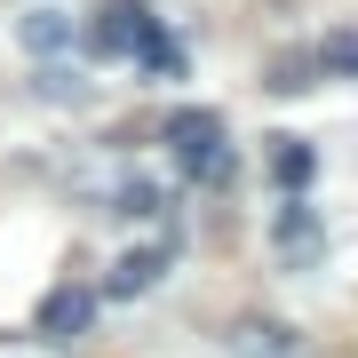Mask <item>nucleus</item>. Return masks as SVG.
<instances>
[{
  "mask_svg": "<svg viewBox=\"0 0 358 358\" xmlns=\"http://www.w3.org/2000/svg\"><path fill=\"white\" fill-rule=\"evenodd\" d=\"M271 255H279L287 271H319L327 263V223H319V207H310L303 192H287V207L271 215Z\"/></svg>",
  "mask_w": 358,
  "mask_h": 358,
  "instance_id": "obj_2",
  "label": "nucleus"
},
{
  "mask_svg": "<svg viewBox=\"0 0 358 358\" xmlns=\"http://www.w3.org/2000/svg\"><path fill=\"white\" fill-rule=\"evenodd\" d=\"M136 64L152 72V80H183V48L159 32V16H152V24H143V40H136Z\"/></svg>",
  "mask_w": 358,
  "mask_h": 358,
  "instance_id": "obj_8",
  "label": "nucleus"
},
{
  "mask_svg": "<svg viewBox=\"0 0 358 358\" xmlns=\"http://www.w3.org/2000/svg\"><path fill=\"white\" fill-rule=\"evenodd\" d=\"M310 72H319V56H287V64H271V80H263V88H271V96H294V88H319V80H310Z\"/></svg>",
  "mask_w": 358,
  "mask_h": 358,
  "instance_id": "obj_11",
  "label": "nucleus"
},
{
  "mask_svg": "<svg viewBox=\"0 0 358 358\" xmlns=\"http://www.w3.org/2000/svg\"><path fill=\"white\" fill-rule=\"evenodd\" d=\"M167 159H176V176L183 183H231V136H223V120L215 112H167Z\"/></svg>",
  "mask_w": 358,
  "mask_h": 358,
  "instance_id": "obj_1",
  "label": "nucleus"
},
{
  "mask_svg": "<svg viewBox=\"0 0 358 358\" xmlns=\"http://www.w3.org/2000/svg\"><path fill=\"white\" fill-rule=\"evenodd\" d=\"M88 319H96V294H88V287H56L48 303H40L32 334H40V343H56V350H64L72 334H88Z\"/></svg>",
  "mask_w": 358,
  "mask_h": 358,
  "instance_id": "obj_4",
  "label": "nucleus"
},
{
  "mask_svg": "<svg viewBox=\"0 0 358 358\" xmlns=\"http://www.w3.org/2000/svg\"><path fill=\"white\" fill-rule=\"evenodd\" d=\"M310 176H319V152H310V143H271V183H279V192H310Z\"/></svg>",
  "mask_w": 358,
  "mask_h": 358,
  "instance_id": "obj_7",
  "label": "nucleus"
},
{
  "mask_svg": "<svg viewBox=\"0 0 358 358\" xmlns=\"http://www.w3.org/2000/svg\"><path fill=\"white\" fill-rule=\"evenodd\" d=\"M310 56H319V72H327V80H358V24L327 32V40H319Z\"/></svg>",
  "mask_w": 358,
  "mask_h": 358,
  "instance_id": "obj_10",
  "label": "nucleus"
},
{
  "mask_svg": "<svg viewBox=\"0 0 358 358\" xmlns=\"http://www.w3.org/2000/svg\"><path fill=\"white\" fill-rule=\"evenodd\" d=\"M112 215H128V223H143V215H159V192H152V183H120Z\"/></svg>",
  "mask_w": 358,
  "mask_h": 358,
  "instance_id": "obj_12",
  "label": "nucleus"
},
{
  "mask_svg": "<svg viewBox=\"0 0 358 358\" xmlns=\"http://www.w3.org/2000/svg\"><path fill=\"white\" fill-rule=\"evenodd\" d=\"M159 271H167V239H152V247H128V255L112 263V279H103V303H136L143 287H159Z\"/></svg>",
  "mask_w": 358,
  "mask_h": 358,
  "instance_id": "obj_5",
  "label": "nucleus"
},
{
  "mask_svg": "<svg viewBox=\"0 0 358 358\" xmlns=\"http://www.w3.org/2000/svg\"><path fill=\"white\" fill-rule=\"evenodd\" d=\"M0 358H64V350H56V343H40V334H32V343H0Z\"/></svg>",
  "mask_w": 358,
  "mask_h": 358,
  "instance_id": "obj_13",
  "label": "nucleus"
},
{
  "mask_svg": "<svg viewBox=\"0 0 358 358\" xmlns=\"http://www.w3.org/2000/svg\"><path fill=\"white\" fill-rule=\"evenodd\" d=\"M223 350L231 358H294V334L279 319H231L223 327Z\"/></svg>",
  "mask_w": 358,
  "mask_h": 358,
  "instance_id": "obj_6",
  "label": "nucleus"
},
{
  "mask_svg": "<svg viewBox=\"0 0 358 358\" xmlns=\"http://www.w3.org/2000/svg\"><path fill=\"white\" fill-rule=\"evenodd\" d=\"M16 32H24V48H32V56H56V48L72 40V16H64V8H32Z\"/></svg>",
  "mask_w": 358,
  "mask_h": 358,
  "instance_id": "obj_9",
  "label": "nucleus"
},
{
  "mask_svg": "<svg viewBox=\"0 0 358 358\" xmlns=\"http://www.w3.org/2000/svg\"><path fill=\"white\" fill-rule=\"evenodd\" d=\"M143 24H152V8L143 0H103L96 8V24H88V56H136V40H143Z\"/></svg>",
  "mask_w": 358,
  "mask_h": 358,
  "instance_id": "obj_3",
  "label": "nucleus"
}]
</instances>
